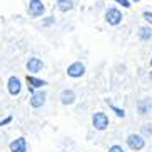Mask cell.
I'll return each mask as SVG.
<instances>
[{
	"instance_id": "6da1fadb",
	"label": "cell",
	"mask_w": 152,
	"mask_h": 152,
	"mask_svg": "<svg viewBox=\"0 0 152 152\" xmlns=\"http://www.w3.org/2000/svg\"><path fill=\"white\" fill-rule=\"evenodd\" d=\"M92 125L97 130H105L109 125V117L104 112H95L94 115H92Z\"/></svg>"
},
{
	"instance_id": "7a4b0ae2",
	"label": "cell",
	"mask_w": 152,
	"mask_h": 152,
	"mask_svg": "<svg viewBox=\"0 0 152 152\" xmlns=\"http://www.w3.org/2000/svg\"><path fill=\"white\" fill-rule=\"evenodd\" d=\"M127 145H129L132 151H142L144 145H145V140L142 139V135L139 134H130L129 137H127Z\"/></svg>"
},
{
	"instance_id": "3957f363",
	"label": "cell",
	"mask_w": 152,
	"mask_h": 152,
	"mask_svg": "<svg viewBox=\"0 0 152 152\" xmlns=\"http://www.w3.org/2000/svg\"><path fill=\"white\" fill-rule=\"evenodd\" d=\"M45 12V7L42 4V0H30L28 2V14L34 15V17H39Z\"/></svg>"
},
{
	"instance_id": "277c9868",
	"label": "cell",
	"mask_w": 152,
	"mask_h": 152,
	"mask_svg": "<svg viewBox=\"0 0 152 152\" xmlns=\"http://www.w3.org/2000/svg\"><path fill=\"white\" fill-rule=\"evenodd\" d=\"M67 74H69L70 77H74V79H77V77H82V75L85 74L84 64H80V62H74L72 65H69Z\"/></svg>"
},
{
	"instance_id": "5b68a950",
	"label": "cell",
	"mask_w": 152,
	"mask_h": 152,
	"mask_svg": "<svg viewBox=\"0 0 152 152\" xmlns=\"http://www.w3.org/2000/svg\"><path fill=\"white\" fill-rule=\"evenodd\" d=\"M105 20H107L110 25H117V23H121V20H122V14L117 9H109L107 14H105Z\"/></svg>"
},
{
	"instance_id": "8992f818",
	"label": "cell",
	"mask_w": 152,
	"mask_h": 152,
	"mask_svg": "<svg viewBox=\"0 0 152 152\" xmlns=\"http://www.w3.org/2000/svg\"><path fill=\"white\" fill-rule=\"evenodd\" d=\"M10 152H27V140L25 137H18L10 142Z\"/></svg>"
},
{
	"instance_id": "52a82bcc",
	"label": "cell",
	"mask_w": 152,
	"mask_h": 152,
	"mask_svg": "<svg viewBox=\"0 0 152 152\" xmlns=\"http://www.w3.org/2000/svg\"><path fill=\"white\" fill-rule=\"evenodd\" d=\"M45 97H47V94L45 92H35V94H32V99H30V105L32 107H42L45 104Z\"/></svg>"
},
{
	"instance_id": "ba28073f",
	"label": "cell",
	"mask_w": 152,
	"mask_h": 152,
	"mask_svg": "<svg viewBox=\"0 0 152 152\" xmlns=\"http://www.w3.org/2000/svg\"><path fill=\"white\" fill-rule=\"evenodd\" d=\"M60 100H62L64 105H70V104L75 102V92L70 89H65L62 90V94H60Z\"/></svg>"
},
{
	"instance_id": "9c48e42d",
	"label": "cell",
	"mask_w": 152,
	"mask_h": 152,
	"mask_svg": "<svg viewBox=\"0 0 152 152\" xmlns=\"http://www.w3.org/2000/svg\"><path fill=\"white\" fill-rule=\"evenodd\" d=\"M22 90V85H20V80L17 77H10L9 79V92L10 95H18Z\"/></svg>"
},
{
	"instance_id": "30bf717a",
	"label": "cell",
	"mask_w": 152,
	"mask_h": 152,
	"mask_svg": "<svg viewBox=\"0 0 152 152\" xmlns=\"http://www.w3.org/2000/svg\"><path fill=\"white\" fill-rule=\"evenodd\" d=\"M42 67H44V64H42L40 58H37V57L28 58V62H27V69H28V72H39Z\"/></svg>"
},
{
	"instance_id": "8fae6325",
	"label": "cell",
	"mask_w": 152,
	"mask_h": 152,
	"mask_svg": "<svg viewBox=\"0 0 152 152\" xmlns=\"http://www.w3.org/2000/svg\"><path fill=\"white\" fill-rule=\"evenodd\" d=\"M27 84H28V87H30V90H32V89H39V87L45 85L47 82L40 80V79H35V77H32V75H27Z\"/></svg>"
},
{
	"instance_id": "7c38bea8",
	"label": "cell",
	"mask_w": 152,
	"mask_h": 152,
	"mask_svg": "<svg viewBox=\"0 0 152 152\" xmlns=\"http://www.w3.org/2000/svg\"><path fill=\"white\" fill-rule=\"evenodd\" d=\"M57 7H58V10L67 12V10H70L72 7H74V2H72V0H58V2H57Z\"/></svg>"
},
{
	"instance_id": "4fadbf2b",
	"label": "cell",
	"mask_w": 152,
	"mask_h": 152,
	"mask_svg": "<svg viewBox=\"0 0 152 152\" xmlns=\"http://www.w3.org/2000/svg\"><path fill=\"white\" fill-rule=\"evenodd\" d=\"M151 100H149V99H145V100H142V102H139V112H140V114H145V112L149 110V109H151Z\"/></svg>"
},
{
	"instance_id": "5bb4252c",
	"label": "cell",
	"mask_w": 152,
	"mask_h": 152,
	"mask_svg": "<svg viewBox=\"0 0 152 152\" xmlns=\"http://www.w3.org/2000/svg\"><path fill=\"white\" fill-rule=\"evenodd\" d=\"M139 35H140V39H142V40H149V39L152 37V32H151V28L142 27V28H140V34H139Z\"/></svg>"
},
{
	"instance_id": "9a60e30c",
	"label": "cell",
	"mask_w": 152,
	"mask_h": 152,
	"mask_svg": "<svg viewBox=\"0 0 152 152\" xmlns=\"http://www.w3.org/2000/svg\"><path fill=\"white\" fill-rule=\"evenodd\" d=\"M110 109L114 112H115L119 117H125V112H124V109H119V107H115V105H110Z\"/></svg>"
},
{
	"instance_id": "2e32d148",
	"label": "cell",
	"mask_w": 152,
	"mask_h": 152,
	"mask_svg": "<svg viewBox=\"0 0 152 152\" xmlns=\"http://www.w3.org/2000/svg\"><path fill=\"white\" fill-rule=\"evenodd\" d=\"M109 152H124V149L121 145H110L109 147Z\"/></svg>"
},
{
	"instance_id": "e0dca14e",
	"label": "cell",
	"mask_w": 152,
	"mask_h": 152,
	"mask_svg": "<svg viewBox=\"0 0 152 152\" xmlns=\"http://www.w3.org/2000/svg\"><path fill=\"white\" fill-rule=\"evenodd\" d=\"M115 2H117V4H121L122 7H125V9H129V7H130V2H129V0H115Z\"/></svg>"
},
{
	"instance_id": "ac0fdd59",
	"label": "cell",
	"mask_w": 152,
	"mask_h": 152,
	"mask_svg": "<svg viewBox=\"0 0 152 152\" xmlns=\"http://www.w3.org/2000/svg\"><path fill=\"white\" fill-rule=\"evenodd\" d=\"M144 18H145L149 23H152V12H144Z\"/></svg>"
},
{
	"instance_id": "d6986e66",
	"label": "cell",
	"mask_w": 152,
	"mask_h": 152,
	"mask_svg": "<svg viewBox=\"0 0 152 152\" xmlns=\"http://www.w3.org/2000/svg\"><path fill=\"white\" fill-rule=\"evenodd\" d=\"M9 122H12V117H7L5 121H2V122H0V127H2V125H5V124H9Z\"/></svg>"
},
{
	"instance_id": "ffe728a7",
	"label": "cell",
	"mask_w": 152,
	"mask_h": 152,
	"mask_svg": "<svg viewBox=\"0 0 152 152\" xmlns=\"http://www.w3.org/2000/svg\"><path fill=\"white\" fill-rule=\"evenodd\" d=\"M149 77H151V80H152V72H151V74H149Z\"/></svg>"
},
{
	"instance_id": "44dd1931",
	"label": "cell",
	"mask_w": 152,
	"mask_h": 152,
	"mask_svg": "<svg viewBox=\"0 0 152 152\" xmlns=\"http://www.w3.org/2000/svg\"><path fill=\"white\" fill-rule=\"evenodd\" d=\"M134 2H139V0H134Z\"/></svg>"
},
{
	"instance_id": "7402d4cb",
	"label": "cell",
	"mask_w": 152,
	"mask_h": 152,
	"mask_svg": "<svg viewBox=\"0 0 152 152\" xmlns=\"http://www.w3.org/2000/svg\"><path fill=\"white\" fill-rule=\"evenodd\" d=\"M151 64H152V60H151Z\"/></svg>"
}]
</instances>
